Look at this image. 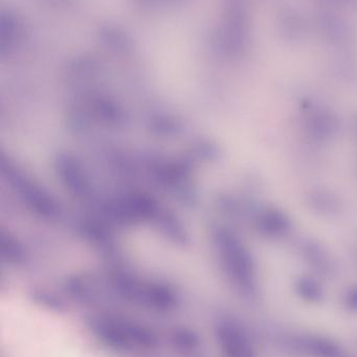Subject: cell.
<instances>
[{
    "mask_svg": "<svg viewBox=\"0 0 357 357\" xmlns=\"http://www.w3.org/2000/svg\"><path fill=\"white\" fill-rule=\"evenodd\" d=\"M88 327L101 343L117 352L151 351L159 346V335L152 328L123 317L96 314Z\"/></svg>",
    "mask_w": 357,
    "mask_h": 357,
    "instance_id": "obj_1",
    "label": "cell"
},
{
    "mask_svg": "<svg viewBox=\"0 0 357 357\" xmlns=\"http://www.w3.org/2000/svg\"><path fill=\"white\" fill-rule=\"evenodd\" d=\"M217 237L220 264L228 282L245 299H257L259 275L251 252L234 233L222 231Z\"/></svg>",
    "mask_w": 357,
    "mask_h": 357,
    "instance_id": "obj_2",
    "label": "cell"
},
{
    "mask_svg": "<svg viewBox=\"0 0 357 357\" xmlns=\"http://www.w3.org/2000/svg\"><path fill=\"white\" fill-rule=\"evenodd\" d=\"M283 352L293 357H357L328 335L300 331H281L275 337Z\"/></svg>",
    "mask_w": 357,
    "mask_h": 357,
    "instance_id": "obj_3",
    "label": "cell"
},
{
    "mask_svg": "<svg viewBox=\"0 0 357 357\" xmlns=\"http://www.w3.org/2000/svg\"><path fill=\"white\" fill-rule=\"evenodd\" d=\"M213 333L224 357H259L253 335L239 319L228 314L218 317Z\"/></svg>",
    "mask_w": 357,
    "mask_h": 357,
    "instance_id": "obj_4",
    "label": "cell"
},
{
    "mask_svg": "<svg viewBox=\"0 0 357 357\" xmlns=\"http://www.w3.org/2000/svg\"><path fill=\"white\" fill-rule=\"evenodd\" d=\"M306 112L303 117V130L310 139L326 142L335 137L339 123L333 113L324 108L310 109Z\"/></svg>",
    "mask_w": 357,
    "mask_h": 357,
    "instance_id": "obj_5",
    "label": "cell"
},
{
    "mask_svg": "<svg viewBox=\"0 0 357 357\" xmlns=\"http://www.w3.org/2000/svg\"><path fill=\"white\" fill-rule=\"evenodd\" d=\"M255 228L262 236L282 238L291 231V222L284 212L268 208L256 214Z\"/></svg>",
    "mask_w": 357,
    "mask_h": 357,
    "instance_id": "obj_6",
    "label": "cell"
},
{
    "mask_svg": "<svg viewBox=\"0 0 357 357\" xmlns=\"http://www.w3.org/2000/svg\"><path fill=\"white\" fill-rule=\"evenodd\" d=\"M296 296L304 303L320 305L326 300V289L322 281L314 275H302L293 282Z\"/></svg>",
    "mask_w": 357,
    "mask_h": 357,
    "instance_id": "obj_7",
    "label": "cell"
},
{
    "mask_svg": "<svg viewBox=\"0 0 357 357\" xmlns=\"http://www.w3.org/2000/svg\"><path fill=\"white\" fill-rule=\"evenodd\" d=\"M306 262L321 276H328L335 270L328 252L316 243H306L302 251Z\"/></svg>",
    "mask_w": 357,
    "mask_h": 357,
    "instance_id": "obj_8",
    "label": "cell"
},
{
    "mask_svg": "<svg viewBox=\"0 0 357 357\" xmlns=\"http://www.w3.org/2000/svg\"><path fill=\"white\" fill-rule=\"evenodd\" d=\"M319 26L328 39L337 43L347 42L351 36V31L346 23L333 15H322L319 20Z\"/></svg>",
    "mask_w": 357,
    "mask_h": 357,
    "instance_id": "obj_9",
    "label": "cell"
},
{
    "mask_svg": "<svg viewBox=\"0 0 357 357\" xmlns=\"http://www.w3.org/2000/svg\"><path fill=\"white\" fill-rule=\"evenodd\" d=\"M172 345L174 348L184 352V354H190L198 349L201 346V339L199 335L194 331L186 327H177L171 331L170 335Z\"/></svg>",
    "mask_w": 357,
    "mask_h": 357,
    "instance_id": "obj_10",
    "label": "cell"
},
{
    "mask_svg": "<svg viewBox=\"0 0 357 357\" xmlns=\"http://www.w3.org/2000/svg\"><path fill=\"white\" fill-rule=\"evenodd\" d=\"M281 26H282L283 33H286L291 39L299 38L303 31V23L299 18H297V15H287L283 19Z\"/></svg>",
    "mask_w": 357,
    "mask_h": 357,
    "instance_id": "obj_11",
    "label": "cell"
},
{
    "mask_svg": "<svg viewBox=\"0 0 357 357\" xmlns=\"http://www.w3.org/2000/svg\"><path fill=\"white\" fill-rule=\"evenodd\" d=\"M342 305L348 314H357V284L350 285L346 289L342 297Z\"/></svg>",
    "mask_w": 357,
    "mask_h": 357,
    "instance_id": "obj_12",
    "label": "cell"
},
{
    "mask_svg": "<svg viewBox=\"0 0 357 357\" xmlns=\"http://www.w3.org/2000/svg\"><path fill=\"white\" fill-rule=\"evenodd\" d=\"M333 3L357 4V0H327Z\"/></svg>",
    "mask_w": 357,
    "mask_h": 357,
    "instance_id": "obj_13",
    "label": "cell"
},
{
    "mask_svg": "<svg viewBox=\"0 0 357 357\" xmlns=\"http://www.w3.org/2000/svg\"><path fill=\"white\" fill-rule=\"evenodd\" d=\"M356 349H357V335H356Z\"/></svg>",
    "mask_w": 357,
    "mask_h": 357,
    "instance_id": "obj_14",
    "label": "cell"
},
{
    "mask_svg": "<svg viewBox=\"0 0 357 357\" xmlns=\"http://www.w3.org/2000/svg\"><path fill=\"white\" fill-rule=\"evenodd\" d=\"M356 131H357V125H356Z\"/></svg>",
    "mask_w": 357,
    "mask_h": 357,
    "instance_id": "obj_15",
    "label": "cell"
}]
</instances>
